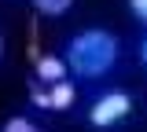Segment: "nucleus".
I'll return each mask as SVG.
<instances>
[{
	"mask_svg": "<svg viewBox=\"0 0 147 132\" xmlns=\"http://www.w3.org/2000/svg\"><path fill=\"white\" fill-rule=\"evenodd\" d=\"M66 74H70L66 59H59V55H33V81L52 84V81H63Z\"/></svg>",
	"mask_w": 147,
	"mask_h": 132,
	"instance_id": "4",
	"label": "nucleus"
},
{
	"mask_svg": "<svg viewBox=\"0 0 147 132\" xmlns=\"http://www.w3.org/2000/svg\"><path fill=\"white\" fill-rule=\"evenodd\" d=\"M63 59H66L70 74H77V77H103L118 62V37L110 29L88 26V29H81V33L70 37Z\"/></svg>",
	"mask_w": 147,
	"mask_h": 132,
	"instance_id": "1",
	"label": "nucleus"
},
{
	"mask_svg": "<svg viewBox=\"0 0 147 132\" xmlns=\"http://www.w3.org/2000/svg\"><path fill=\"white\" fill-rule=\"evenodd\" d=\"M74 99H77V88H74V81H52V84H44V81H33L30 84V103L40 107V110H70Z\"/></svg>",
	"mask_w": 147,
	"mask_h": 132,
	"instance_id": "3",
	"label": "nucleus"
},
{
	"mask_svg": "<svg viewBox=\"0 0 147 132\" xmlns=\"http://www.w3.org/2000/svg\"><path fill=\"white\" fill-rule=\"evenodd\" d=\"M129 114H132V95L121 92V88H114V92H103L88 107V125L92 129H110V125L125 121Z\"/></svg>",
	"mask_w": 147,
	"mask_h": 132,
	"instance_id": "2",
	"label": "nucleus"
},
{
	"mask_svg": "<svg viewBox=\"0 0 147 132\" xmlns=\"http://www.w3.org/2000/svg\"><path fill=\"white\" fill-rule=\"evenodd\" d=\"M0 59H4V37H0Z\"/></svg>",
	"mask_w": 147,
	"mask_h": 132,
	"instance_id": "9",
	"label": "nucleus"
},
{
	"mask_svg": "<svg viewBox=\"0 0 147 132\" xmlns=\"http://www.w3.org/2000/svg\"><path fill=\"white\" fill-rule=\"evenodd\" d=\"M140 62H144V66H147V37L140 40Z\"/></svg>",
	"mask_w": 147,
	"mask_h": 132,
	"instance_id": "8",
	"label": "nucleus"
},
{
	"mask_svg": "<svg viewBox=\"0 0 147 132\" xmlns=\"http://www.w3.org/2000/svg\"><path fill=\"white\" fill-rule=\"evenodd\" d=\"M40 15H48V19H59V15H66L74 7V0H30Z\"/></svg>",
	"mask_w": 147,
	"mask_h": 132,
	"instance_id": "5",
	"label": "nucleus"
},
{
	"mask_svg": "<svg viewBox=\"0 0 147 132\" xmlns=\"http://www.w3.org/2000/svg\"><path fill=\"white\" fill-rule=\"evenodd\" d=\"M4 132H48V129H40L30 117H7V121H4Z\"/></svg>",
	"mask_w": 147,
	"mask_h": 132,
	"instance_id": "6",
	"label": "nucleus"
},
{
	"mask_svg": "<svg viewBox=\"0 0 147 132\" xmlns=\"http://www.w3.org/2000/svg\"><path fill=\"white\" fill-rule=\"evenodd\" d=\"M129 11H132V19L144 22L147 26V0H129Z\"/></svg>",
	"mask_w": 147,
	"mask_h": 132,
	"instance_id": "7",
	"label": "nucleus"
}]
</instances>
